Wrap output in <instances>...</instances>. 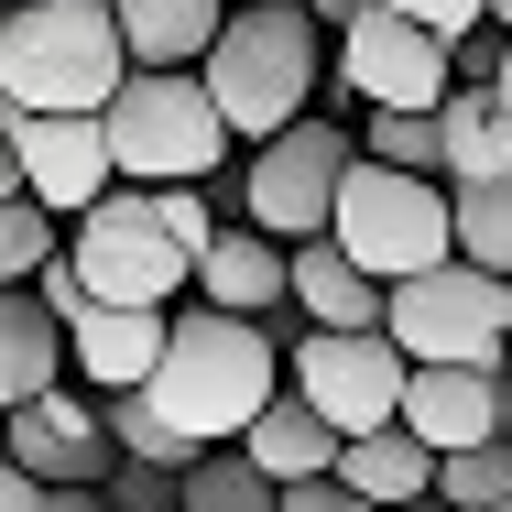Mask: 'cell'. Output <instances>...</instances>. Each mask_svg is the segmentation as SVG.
<instances>
[{"mask_svg": "<svg viewBox=\"0 0 512 512\" xmlns=\"http://www.w3.org/2000/svg\"><path fill=\"white\" fill-rule=\"evenodd\" d=\"M316 11V33H327V44H338V33H349V22H360V11H371V0H306Z\"/></svg>", "mask_w": 512, "mask_h": 512, "instance_id": "cell-31", "label": "cell"}, {"mask_svg": "<svg viewBox=\"0 0 512 512\" xmlns=\"http://www.w3.org/2000/svg\"><path fill=\"white\" fill-rule=\"evenodd\" d=\"M458 262L512 273V175H491V186H458Z\"/></svg>", "mask_w": 512, "mask_h": 512, "instance_id": "cell-25", "label": "cell"}, {"mask_svg": "<svg viewBox=\"0 0 512 512\" xmlns=\"http://www.w3.org/2000/svg\"><path fill=\"white\" fill-rule=\"evenodd\" d=\"M436 491H447L458 512L512 502V436H491V447H447V458H436Z\"/></svg>", "mask_w": 512, "mask_h": 512, "instance_id": "cell-27", "label": "cell"}, {"mask_svg": "<svg viewBox=\"0 0 512 512\" xmlns=\"http://www.w3.org/2000/svg\"><path fill=\"white\" fill-rule=\"evenodd\" d=\"M295 306H306V327H382L393 284L360 273V251L338 229H316V240H295Z\"/></svg>", "mask_w": 512, "mask_h": 512, "instance_id": "cell-17", "label": "cell"}, {"mask_svg": "<svg viewBox=\"0 0 512 512\" xmlns=\"http://www.w3.org/2000/svg\"><path fill=\"white\" fill-rule=\"evenodd\" d=\"M142 393L175 414L197 447H240V436L262 425V404L284 393V349L262 338V316H229V306H175L164 371H153Z\"/></svg>", "mask_w": 512, "mask_h": 512, "instance_id": "cell-1", "label": "cell"}, {"mask_svg": "<svg viewBox=\"0 0 512 512\" xmlns=\"http://www.w3.org/2000/svg\"><path fill=\"white\" fill-rule=\"evenodd\" d=\"M284 512H382V502H371V491H349V480L327 469V480H284Z\"/></svg>", "mask_w": 512, "mask_h": 512, "instance_id": "cell-28", "label": "cell"}, {"mask_svg": "<svg viewBox=\"0 0 512 512\" xmlns=\"http://www.w3.org/2000/svg\"><path fill=\"white\" fill-rule=\"evenodd\" d=\"M338 77L360 88V109H436L458 88V44L425 33V22L393 11V0H371V11L338 33Z\"/></svg>", "mask_w": 512, "mask_h": 512, "instance_id": "cell-10", "label": "cell"}, {"mask_svg": "<svg viewBox=\"0 0 512 512\" xmlns=\"http://www.w3.org/2000/svg\"><path fill=\"white\" fill-rule=\"evenodd\" d=\"M360 153H382V164H404V175H447L436 109H360Z\"/></svg>", "mask_w": 512, "mask_h": 512, "instance_id": "cell-24", "label": "cell"}, {"mask_svg": "<svg viewBox=\"0 0 512 512\" xmlns=\"http://www.w3.org/2000/svg\"><path fill=\"white\" fill-rule=\"evenodd\" d=\"M349 164H360V131L338 120V109H306L295 131H273V142H251L229 175H207L229 218H251V229H273V240H316V229H338V186H349Z\"/></svg>", "mask_w": 512, "mask_h": 512, "instance_id": "cell-5", "label": "cell"}, {"mask_svg": "<svg viewBox=\"0 0 512 512\" xmlns=\"http://www.w3.org/2000/svg\"><path fill=\"white\" fill-rule=\"evenodd\" d=\"M0 512H44V480H33L11 447H0Z\"/></svg>", "mask_w": 512, "mask_h": 512, "instance_id": "cell-30", "label": "cell"}, {"mask_svg": "<svg viewBox=\"0 0 512 512\" xmlns=\"http://www.w3.org/2000/svg\"><path fill=\"white\" fill-rule=\"evenodd\" d=\"M404 425L436 458H447V447H491V436H502V371H480V360H414Z\"/></svg>", "mask_w": 512, "mask_h": 512, "instance_id": "cell-13", "label": "cell"}, {"mask_svg": "<svg viewBox=\"0 0 512 512\" xmlns=\"http://www.w3.org/2000/svg\"><path fill=\"white\" fill-rule=\"evenodd\" d=\"M99 414H109V436H120V458H164V469H197V458H207L153 393H99Z\"/></svg>", "mask_w": 512, "mask_h": 512, "instance_id": "cell-23", "label": "cell"}, {"mask_svg": "<svg viewBox=\"0 0 512 512\" xmlns=\"http://www.w3.org/2000/svg\"><path fill=\"white\" fill-rule=\"evenodd\" d=\"M436 131H447V186L512 175V99L502 88H447L436 99Z\"/></svg>", "mask_w": 512, "mask_h": 512, "instance_id": "cell-19", "label": "cell"}, {"mask_svg": "<svg viewBox=\"0 0 512 512\" xmlns=\"http://www.w3.org/2000/svg\"><path fill=\"white\" fill-rule=\"evenodd\" d=\"M207 99L229 109V131H240V153L251 142H273V131H295L327 88V33H316L306 0H251V11H229V33L207 44Z\"/></svg>", "mask_w": 512, "mask_h": 512, "instance_id": "cell-2", "label": "cell"}, {"mask_svg": "<svg viewBox=\"0 0 512 512\" xmlns=\"http://www.w3.org/2000/svg\"><path fill=\"white\" fill-rule=\"evenodd\" d=\"M502 436H512V371H502Z\"/></svg>", "mask_w": 512, "mask_h": 512, "instance_id": "cell-35", "label": "cell"}, {"mask_svg": "<svg viewBox=\"0 0 512 512\" xmlns=\"http://www.w3.org/2000/svg\"><path fill=\"white\" fill-rule=\"evenodd\" d=\"M109 512H120V502H109Z\"/></svg>", "mask_w": 512, "mask_h": 512, "instance_id": "cell-41", "label": "cell"}, {"mask_svg": "<svg viewBox=\"0 0 512 512\" xmlns=\"http://www.w3.org/2000/svg\"><path fill=\"white\" fill-rule=\"evenodd\" d=\"M338 480H349V491H371L382 512H404V502L436 491V447H425L414 425H371V436H349V447H338Z\"/></svg>", "mask_w": 512, "mask_h": 512, "instance_id": "cell-20", "label": "cell"}, {"mask_svg": "<svg viewBox=\"0 0 512 512\" xmlns=\"http://www.w3.org/2000/svg\"><path fill=\"white\" fill-rule=\"evenodd\" d=\"M491 22H502V33H512V0H491Z\"/></svg>", "mask_w": 512, "mask_h": 512, "instance_id": "cell-36", "label": "cell"}, {"mask_svg": "<svg viewBox=\"0 0 512 512\" xmlns=\"http://www.w3.org/2000/svg\"><path fill=\"white\" fill-rule=\"evenodd\" d=\"M66 251V218L44 197H0V284H33L44 262Z\"/></svg>", "mask_w": 512, "mask_h": 512, "instance_id": "cell-26", "label": "cell"}, {"mask_svg": "<svg viewBox=\"0 0 512 512\" xmlns=\"http://www.w3.org/2000/svg\"><path fill=\"white\" fill-rule=\"evenodd\" d=\"M131 66H207V44L229 33V0H109Z\"/></svg>", "mask_w": 512, "mask_h": 512, "instance_id": "cell-18", "label": "cell"}, {"mask_svg": "<svg viewBox=\"0 0 512 512\" xmlns=\"http://www.w3.org/2000/svg\"><path fill=\"white\" fill-rule=\"evenodd\" d=\"M99 120H109V153H120V186H207L240 153V131L207 99L197 66H131Z\"/></svg>", "mask_w": 512, "mask_h": 512, "instance_id": "cell-3", "label": "cell"}, {"mask_svg": "<svg viewBox=\"0 0 512 512\" xmlns=\"http://www.w3.org/2000/svg\"><path fill=\"white\" fill-rule=\"evenodd\" d=\"M0 120H11V99H0Z\"/></svg>", "mask_w": 512, "mask_h": 512, "instance_id": "cell-39", "label": "cell"}, {"mask_svg": "<svg viewBox=\"0 0 512 512\" xmlns=\"http://www.w3.org/2000/svg\"><path fill=\"white\" fill-rule=\"evenodd\" d=\"M338 240H349L360 273H382V284L436 273V262H458V186H447V175H404V164H382V153H360L349 186H338Z\"/></svg>", "mask_w": 512, "mask_h": 512, "instance_id": "cell-6", "label": "cell"}, {"mask_svg": "<svg viewBox=\"0 0 512 512\" xmlns=\"http://www.w3.org/2000/svg\"><path fill=\"white\" fill-rule=\"evenodd\" d=\"M66 371H77V349H66V316L44 306L33 284H0V414L44 404Z\"/></svg>", "mask_w": 512, "mask_h": 512, "instance_id": "cell-16", "label": "cell"}, {"mask_svg": "<svg viewBox=\"0 0 512 512\" xmlns=\"http://www.w3.org/2000/svg\"><path fill=\"white\" fill-rule=\"evenodd\" d=\"M491 512H512V502H491Z\"/></svg>", "mask_w": 512, "mask_h": 512, "instance_id": "cell-40", "label": "cell"}, {"mask_svg": "<svg viewBox=\"0 0 512 512\" xmlns=\"http://www.w3.org/2000/svg\"><path fill=\"white\" fill-rule=\"evenodd\" d=\"M404 512H458V502H447V491H425V502H404Z\"/></svg>", "mask_w": 512, "mask_h": 512, "instance_id": "cell-33", "label": "cell"}, {"mask_svg": "<svg viewBox=\"0 0 512 512\" xmlns=\"http://www.w3.org/2000/svg\"><path fill=\"white\" fill-rule=\"evenodd\" d=\"M0 197H33V175H22V153H11V131H0Z\"/></svg>", "mask_w": 512, "mask_h": 512, "instance_id": "cell-32", "label": "cell"}, {"mask_svg": "<svg viewBox=\"0 0 512 512\" xmlns=\"http://www.w3.org/2000/svg\"><path fill=\"white\" fill-rule=\"evenodd\" d=\"M131 77L109 0H33L0 22V99L11 109H109Z\"/></svg>", "mask_w": 512, "mask_h": 512, "instance_id": "cell-4", "label": "cell"}, {"mask_svg": "<svg viewBox=\"0 0 512 512\" xmlns=\"http://www.w3.org/2000/svg\"><path fill=\"white\" fill-rule=\"evenodd\" d=\"M229 11H251V0H229Z\"/></svg>", "mask_w": 512, "mask_h": 512, "instance_id": "cell-37", "label": "cell"}, {"mask_svg": "<svg viewBox=\"0 0 512 512\" xmlns=\"http://www.w3.org/2000/svg\"><path fill=\"white\" fill-rule=\"evenodd\" d=\"M11 11H33V0H11Z\"/></svg>", "mask_w": 512, "mask_h": 512, "instance_id": "cell-38", "label": "cell"}, {"mask_svg": "<svg viewBox=\"0 0 512 512\" xmlns=\"http://www.w3.org/2000/svg\"><path fill=\"white\" fill-rule=\"evenodd\" d=\"M164 338H175V306H88L66 327L88 393H142V382L164 371Z\"/></svg>", "mask_w": 512, "mask_h": 512, "instance_id": "cell-15", "label": "cell"}, {"mask_svg": "<svg viewBox=\"0 0 512 512\" xmlns=\"http://www.w3.org/2000/svg\"><path fill=\"white\" fill-rule=\"evenodd\" d=\"M0 131H11V153H22L33 197L55 207L66 229L120 186V153H109V120H99V109H11Z\"/></svg>", "mask_w": 512, "mask_h": 512, "instance_id": "cell-11", "label": "cell"}, {"mask_svg": "<svg viewBox=\"0 0 512 512\" xmlns=\"http://www.w3.org/2000/svg\"><path fill=\"white\" fill-rule=\"evenodd\" d=\"M393 11H414V22H425V33H447V44L491 22V0H393Z\"/></svg>", "mask_w": 512, "mask_h": 512, "instance_id": "cell-29", "label": "cell"}, {"mask_svg": "<svg viewBox=\"0 0 512 512\" xmlns=\"http://www.w3.org/2000/svg\"><path fill=\"white\" fill-rule=\"evenodd\" d=\"M197 306H229V316L295 306V240H273V229H251V218H229V229L197 251Z\"/></svg>", "mask_w": 512, "mask_h": 512, "instance_id": "cell-14", "label": "cell"}, {"mask_svg": "<svg viewBox=\"0 0 512 512\" xmlns=\"http://www.w3.org/2000/svg\"><path fill=\"white\" fill-rule=\"evenodd\" d=\"M0 447L44 480V491H77V480H99L109 491V469H120V436H109V414H99V393L77 382H55L44 404H22V414H0Z\"/></svg>", "mask_w": 512, "mask_h": 512, "instance_id": "cell-12", "label": "cell"}, {"mask_svg": "<svg viewBox=\"0 0 512 512\" xmlns=\"http://www.w3.org/2000/svg\"><path fill=\"white\" fill-rule=\"evenodd\" d=\"M284 382L306 393L338 436H371V425H404V338L393 327H306L295 349H284Z\"/></svg>", "mask_w": 512, "mask_h": 512, "instance_id": "cell-8", "label": "cell"}, {"mask_svg": "<svg viewBox=\"0 0 512 512\" xmlns=\"http://www.w3.org/2000/svg\"><path fill=\"white\" fill-rule=\"evenodd\" d=\"M491 88H502V99H512V44H502V77H491Z\"/></svg>", "mask_w": 512, "mask_h": 512, "instance_id": "cell-34", "label": "cell"}, {"mask_svg": "<svg viewBox=\"0 0 512 512\" xmlns=\"http://www.w3.org/2000/svg\"><path fill=\"white\" fill-rule=\"evenodd\" d=\"M186 512H284V480L251 447H207L197 469H186Z\"/></svg>", "mask_w": 512, "mask_h": 512, "instance_id": "cell-22", "label": "cell"}, {"mask_svg": "<svg viewBox=\"0 0 512 512\" xmlns=\"http://www.w3.org/2000/svg\"><path fill=\"white\" fill-rule=\"evenodd\" d=\"M66 262L88 273L99 306H186V295H197V251L164 229L153 186H109V197L66 229Z\"/></svg>", "mask_w": 512, "mask_h": 512, "instance_id": "cell-7", "label": "cell"}, {"mask_svg": "<svg viewBox=\"0 0 512 512\" xmlns=\"http://www.w3.org/2000/svg\"><path fill=\"white\" fill-rule=\"evenodd\" d=\"M404 360H502L512 349V273H480V262H436V273H404L393 284V316Z\"/></svg>", "mask_w": 512, "mask_h": 512, "instance_id": "cell-9", "label": "cell"}, {"mask_svg": "<svg viewBox=\"0 0 512 512\" xmlns=\"http://www.w3.org/2000/svg\"><path fill=\"white\" fill-rule=\"evenodd\" d=\"M240 447H251V458H262V469H273V480H327V469H338V447H349V436H338V425H327V414H316L306 393H295V382H284V393H273V404H262V425H251V436H240Z\"/></svg>", "mask_w": 512, "mask_h": 512, "instance_id": "cell-21", "label": "cell"}]
</instances>
